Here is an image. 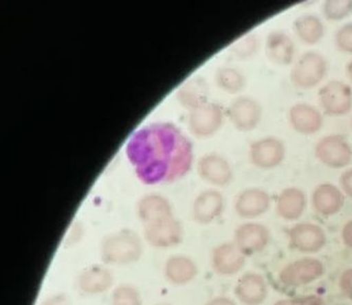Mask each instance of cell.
<instances>
[{
	"instance_id": "cell-13",
	"label": "cell",
	"mask_w": 352,
	"mask_h": 305,
	"mask_svg": "<svg viewBox=\"0 0 352 305\" xmlns=\"http://www.w3.org/2000/svg\"><path fill=\"white\" fill-rule=\"evenodd\" d=\"M223 122V111L217 104L206 103L194 109L190 115V127L198 137H208L217 133Z\"/></svg>"
},
{
	"instance_id": "cell-8",
	"label": "cell",
	"mask_w": 352,
	"mask_h": 305,
	"mask_svg": "<svg viewBox=\"0 0 352 305\" xmlns=\"http://www.w3.org/2000/svg\"><path fill=\"white\" fill-rule=\"evenodd\" d=\"M325 273V267L316 258H302L286 265L279 273V280L286 286L298 287L318 280Z\"/></svg>"
},
{
	"instance_id": "cell-37",
	"label": "cell",
	"mask_w": 352,
	"mask_h": 305,
	"mask_svg": "<svg viewBox=\"0 0 352 305\" xmlns=\"http://www.w3.org/2000/svg\"><path fill=\"white\" fill-rule=\"evenodd\" d=\"M206 305H237L234 302L232 299L227 298V297H216L208 301Z\"/></svg>"
},
{
	"instance_id": "cell-29",
	"label": "cell",
	"mask_w": 352,
	"mask_h": 305,
	"mask_svg": "<svg viewBox=\"0 0 352 305\" xmlns=\"http://www.w3.org/2000/svg\"><path fill=\"white\" fill-rule=\"evenodd\" d=\"M142 297L133 285L123 284L112 292L110 305H142Z\"/></svg>"
},
{
	"instance_id": "cell-28",
	"label": "cell",
	"mask_w": 352,
	"mask_h": 305,
	"mask_svg": "<svg viewBox=\"0 0 352 305\" xmlns=\"http://www.w3.org/2000/svg\"><path fill=\"white\" fill-rule=\"evenodd\" d=\"M322 14L331 23L344 21L352 15V0H328L322 5Z\"/></svg>"
},
{
	"instance_id": "cell-25",
	"label": "cell",
	"mask_w": 352,
	"mask_h": 305,
	"mask_svg": "<svg viewBox=\"0 0 352 305\" xmlns=\"http://www.w3.org/2000/svg\"><path fill=\"white\" fill-rule=\"evenodd\" d=\"M295 34L307 46H314L325 36L326 27L316 14H302L293 23Z\"/></svg>"
},
{
	"instance_id": "cell-24",
	"label": "cell",
	"mask_w": 352,
	"mask_h": 305,
	"mask_svg": "<svg viewBox=\"0 0 352 305\" xmlns=\"http://www.w3.org/2000/svg\"><path fill=\"white\" fill-rule=\"evenodd\" d=\"M138 214L144 225L173 216V208L167 199L160 194L143 196L138 204Z\"/></svg>"
},
{
	"instance_id": "cell-33",
	"label": "cell",
	"mask_w": 352,
	"mask_h": 305,
	"mask_svg": "<svg viewBox=\"0 0 352 305\" xmlns=\"http://www.w3.org/2000/svg\"><path fill=\"white\" fill-rule=\"evenodd\" d=\"M340 186L343 194L352 199V168L342 173L340 177Z\"/></svg>"
},
{
	"instance_id": "cell-1",
	"label": "cell",
	"mask_w": 352,
	"mask_h": 305,
	"mask_svg": "<svg viewBox=\"0 0 352 305\" xmlns=\"http://www.w3.org/2000/svg\"><path fill=\"white\" fill-rule=\"evenodd\" d=\"M126 155L145 184L173 182L190 170L192 144L173 124L155 123L131 135Z\"/></svg>"
},
{
	"instance_id": "cell-4",
	"label": "cell",
	"mask_w": 352,
	"mask_h": 305,
	"mask_svg": "<svg viewBox=\"0 0 352 305\" xmlns=\"http://www.w3.org/2000/svg\"><path fill=\"white\" fill-rule=\"evenodd\" d=\"M318 103L326 115H347L352 110V87L342 80H331L318 91Z\"/></svg>"
},
{
	"instance_id": "cell-30",
	"label": "cell",
	"mask_w": 352,
	"mask_h": 305,
	"mask_svg": "<svg viewBox=\"0 0 352 305\" xmlns=\"http://www.w3.org/2000/svg\"><path fill=\"white\" fill-rule=\"evenodd\" d=\"M261 49V41L255 34H248L238 39L232 46V51L241 60H248L254 56Z\"/></svg>"
},
{
	"instance_id": "cell-5",
	"label": "cell",
	"mask_w": 352,
	"mask_h": 305,
	"mask_svg": "<svg viewBox=\"0 0 352 305\" xmlns=\"http://www.w3.org/2000/svg\"><path fill=\"white\" fill-rule=\"evenodd\" d=\"M314 155L322 165L332 169H342L351 163L352 147L344 135H329L316 143Z\"/></svg>"
},
{
	"instance_id": "cell-32",
	"label": "cell",
	"mask_w": 352,
	"mask_h": 305,
	"mask_svg": "<svg viewBox=\"0 0 352 305\" xmlns=\"http://www.w3.org/2000/svg\"><path fill=\"white\" fill-rule=\"evenodd\" d=\"M340 287L344 295L352 300V269H347L342 273Z\"/></svg>"
},
{
	"instance_id": "cell-12",
	"label": "cell",
	"mask_w": 352,
	"mask_h": 305,
	"mask_svg": "<svg viewBox=\"0 0 352 305\" xmlns=\"http://www.w3.org/2000/svg\"><path fill=\"white\" fill-rule=\"evenodd\" d=\"M288 121L292 129L302 135H316L324 126L322 112L308 103H296L291 106Z\"/></svg>"
},
{
	"instance_id": "cell-19",
	"label": "cell",
	"mask_w": 352,
	"mask_h": 305,
	"mask_svg": "<svg viewBox=\"0 0 352 305\" xmlns=\"http://www.w3.org/2000/svg\"><path fill=\"white\" fill-rule=\"evenodd\" d=\"M235 294L243 304H263L267 297V281L259 273H245L238 280Z\"/></svg>"
},
{
	"instance_id": "cell-38",
	"label": "cell",
	"mask_w": 352,
	"mask_h": 305,
	"mask_svg": "<svg viewBox=\"0 0 352 305\" xmlns=\"http://www.w3.org/2000/svg\"><path fill=\"white\" fill-rule=\"evenodd\" d=\"M346 76H347L348 80H349L350 84H352V60L348 63L347 66H346Z\"/></svg>"
},
{
	"instance_id": "cell-23",
	"label": "cell",
	"mask_w": 352,
	"mask_h": 305,
	"mask_svg": "<svg viewBox=\"0 0 352 305\" xmlns=\"http://www.w3.org/2000/svg\"><path fill=\"white\" fill-rule=\"evenodd\" d=\"M165 278L174 285H186L198 275V267L188 256H173L164 265Z\"/></svg>"
},
{
	"instance_id": "cell-22",
	"label": "cell",
	"mask_w": 352,
	"mask_h": 305,
	"mask_svg": "<svg viewBox=\"0 0 352 305\" xmlns=\"http://www.w3.org/2000/svg\"><path fill=\"white\" fill-rule=\"evenodd\" d=\"M115 282V277L109 269L103 267H91L82 271L78 279L80 292L87 295H98L107 292Z\"/></svg>"
},
{
	"instance_id": "cell-40",
	"label": "cell",
	"mask_w": 352,
	"mask_h": 305,
	"mask_svg": "<svg viewBox=\"0 0 352 305\" xmlns=\"http://www.w3.org/2000/svg\"><path fill=\"white\" fill-rule=\"evenodd\" d=\"M159 305H168V304H159Z\"/></svg>"
},
{
	"instance_id": "cell-26",
	"label": "cell",
	"mask_w": 352,
	"mask_h": 305,
	"mask_svg": "<svg viewBox=\"0 0 352 305\" xmlns=\"http://www.w3.org/2000/svg\"><path fill=\"white\" fill-rule=\"evenodd\" d=\"M208 88L206 82L202 78H192L181 87L178 92L179 100L186 107L196 108L206 104Z\"/></svg>"
},
{
	"instance_id": "cell-16",
	"label": "cell",
	"mask_w": 352,
	"mask_h": 305,
	"mask_svg": "<svg viewBox=\"0 0 352 305\" xmlns=\"http://www.w3.org/2000/svg\"><path fill=\"white\" fill-rule=\"evenodd\" d=\"M245 264V256L235 242L220 244L212 253V267L220 275H233L239 273Z\"/></svg>"
},
{
	"instance_id": "cell-36",
	"label": "cell",
	"mask_w": 352,
	"mask_h": 305,
	"mask_svg": "<svg viewBox=\"0 0 352 305\" xmlns=\"http://www.w3.org/2000/svg\"><path fill=\"white\" fill-rule=\"evenodd\" d=\"M342 239H343L344 244L352 249V220L344 225L343 230H342Z\"/></svg>"
},
{
	"instance_id": "cell-35",
	"label": "cell",
	"mask_w": 352,
	"mask_h": 305,
	"mask_svg": "<svg viewBox=\"0 0 352 305\" xmlns=\"http://www.w3.org/2000/svg\"><path fill=\"white\" fill-rule=\"evenodd\" d=\"M295 303H296V305H327L322 298L314 296V295L302 297L300 299H295Z\"/></svg>"
},
{
	"instance_id": "cell-3",
	"label": "cell",
	"mask_w": 352,
	"mask_h": 305,
	"mask_svg": "<svg viewBox=\"0 0 352 305\" xmlns=\"http://www.w3.org/2000/svg\"><path fill=\"white\" fill-rule=\"evenodd\" d=\"M328 70L329 64L322 53L318 51H307L293 65L290 80L298 89H314L325 80Z\"/></svg>"
},
{
	"instance_id": "cell-17",
	"label": "cell",
	"mask_w": 352,
	"mask_h": 305,
	"mask_svg": "<svg viewBox=\"0 0 352 305\" xmlns=\"http://www.w3.org/2000/svg\"><path fill=\"white\" fill-rule=\"evenodd\" d=\"M265 56L273 64L278 66H290L294 62V41L290 35L281 30H274L269 33L265 39Z\"/></svg>"
},
{
	"instance_id": "cell-11",
	"label": "cell",
	"mask_w": 352,
	"mask_h": 305,
	"mask_svg": "<svg viewBox=\"0 0 352 305\" xmlns=\"http://www.w3.org/2000/svg\"><path fill=\"white\" fill-rule=\"evenodd\" d=\"M270 240V230L261 223L241 224L235 231V244L245 257L265 251Z\"/></svg>"
},
{
	"instance_id": "cell-2",
	"label": "cell",
	"mask_w": 352,
	"mask_h": 305,
	"mask_svg": "<svg viewBox=\"0 0 352 305\" xmlns=\"http://www.w3.org/2000/svg\"><path fill=\"white\" fill-rule=\"evenodd\" d=\"M142 255V241L133 230H119L110 234L102 241L101 258L105 264H133L139 261Z\"/></svg>"
},
{
	"instance_id": "cell-21",
	"label": "cell",
	"mask_w": 352,
	"mask_h": 305,
	"mask_svg": "<svg viewBox=\"0 0 352 305\" xmlns=\"http://www.w3.org/2000/svg\"><path fill=\"white\" fill-rule=\"evenodd\" d=\"M307 196L298 187H288L279 194L276 201V212L281 219L296 221L305 212Z\"/></svg>"
},
{
	"instance_id": "cell-39",
	"label": "cell",
	"mask_w": 352,
	"mask_h": 305,
	"mask_svg": "<svg viewBox=\"0 0 352 305\" xmlns=\"http://www.w3.org/2000/svg\"><path fill=\"white\" fill-rule=\"evenodd\" d=\"M274 305H296V303H295V300L286 299V300L278 301V302L275 303Z\"/></svg>"
},
{
	"instance_id": "cell-14",
	"label": "cell",
	"mask_w": 352,
	"mask_h": 305,
	"mask_svg": "<svg viewBox=\"0 0 352 305\" xmlns=\"http://www.w3.org/2000/svg\"><path fill=\"white\" fill-rule=\"evenodd\" d=\"M271 196L265 190L252 187L238 194L235 210L243 219H256L270 210Z\"/></svg>"
},
{
	"instance_id": "cell-41",
	"label": "cell",
	"mask_w": 352,
	"mask_h": 305,
	"mask_svg": "<svg viewBox=\"0 0 352 305\" xmlns=\"http://www.w3.org/2000/svg\"><path fill=\"white\" fill-rule=\"evenodd\" d=\"M351 127H352V122H351Z\"/></svg>"
},
{
	"instance_id": "cell-6",
	"label": "cell",
	"mask_w": 352,
	"mask_h": 305,
	"mask_svg": "<svg viewBox=\"0 0 352 305\" xmlns=\"http://www.w3.org/2000/svg\"><path fill=\"white\" fill-rule=\"evenodd\" d=\"M286 145L276 137H265L251 144L250 161L259 169L267 170L279 166L286 159Z\"/></svg>"
},
{
	"instance_id": "cell-15",
	"label": "cell",
	"mask_w": 352,
	"mask_h": 305,
	"mask_svg": "<svg viewBox=\"0 0 352 305\" xmlns=\"http://www.w3.org/2000/svg\"><path fill=\"white\" fill-rule=\"evenodd\" d=\"M198 172L206 182L215 186H227L234 179L233 168L228 159L217 153L204 155L198 163Z\"/></svg>"
},
{
	"instance_id": "cell-34",
	"label": "cell",
	"mask_w": 352,
	"mask_h": 305,
	"mask_svg": "<svg viewBox=\"0 0 352 305\" xmlns=\"http://www.w3.org/2000/svg\"><path fill=\"white\" fill-rule=\"evenodd\" d=\"M41 305H72L67 295L56 294L47 298Z\"/></svg>"
},
{
	"instance_id": "cell-20",
	"label": "cell",
	"mask_w": 352,
	"mask_h": 305,
	"mask_svg": "<svg viewBox=\"0 0 352 305\" xmlns=\"http://www.w3.org/2000/svg\"><path fill=\"white\" fill-rule=\"evenodd\" d=\"M226 202L223 196L217 190H206L195 200L192 214L195 220L200 224L212 223L221 216Z\"/></svg>"
},
{
	"instance_id": "cell-18",
	"label": "cell",
	"mask_w": 352,
	"mask_h": 305,
	"mask_svg": "<svg viewBox=\"0 0 352 305\" xmlns=\"http://www.w3.org/2000/svg\"><path fill=\"white\" fill-rule=\"evenodd\" d=\"M345 204L343 192L336 185L324 183L316 187L312 194V206L316 212L322 216L339 214Z\"/></svg>"
},
{
	"instance_id": "cell-7",
	"label": "cell",
	"mask_w": 352,
	"mask_h": 305,
	"mask_svg": "<svg viewBox=\"0 0 352 305\" xmlns=\"http://www.w3.org/2000/svg\"><path fill=\"white\" fill-rule=\"evenodd\" d=\"M289 243L291 249L298 253H316L327 244V235L318 224L300 222L289 231Z\"/></svg>"
},
{
	"instance_id": "cell-10",
	"label": "cell",
	"mask_w": 352,
	"mask_h": 305,
	"mask_svg": "<svg viewBox=\"0 0 352 305\" xmlns=\"http://www.w3.org/2000/svg\"><path fill=\"white\" fill-rule=\"evenodd\" d=\"M144 236L153 247L170 249L182 241L183 228L172 216L145 225Z\"/></svg>"
},
{
	"instance_id": "cell-27",
	"label": "cell",
	"mask_w": 352,
	"mask_h": 305,
	"mask_svg": "<svg viewBox=\"0 0 352 305\" xmlns=\"http://www.w3.org/2000/svg\"><path fill=\"white\" fill-rule=\"evenodd\" d=\"M215 80L220 89L231 94L243 91L247 84L245 76L241 71L232 67H222L218 69Z\"/></svg>"
},
{
	"instance_id": "cell-9",
	"label": "cell",
	"mask_w": 352,
	"mask_h": 305,
	"mask_svg": "<svg viewBox=\"0 0 352 305\" xmlns=\"http://www.w3.org/2000/svg\"><path fill=\"white\" fill-rule=\"evenodd\" d=\"M227 114L236 129L248 133L254 130L261 123L263 107L255 98L239 96L230 104Z\"/></svg>"
},
{
	"instance_id": "cell-31",
	"label": "cell",
	"mask_w": 352,
	"mask_h": 305,
	"mask_svg": "<svg viewBox=\"0 0 352 305\" xmlns=\"http://www.w3.org/2000/svg\"><path fill=\"white\" fill-rule=\"evenodd\" d=\"M334 43L342 53L352 55V23H345L336 30Z\"/></svg>"
}]
</instances>
